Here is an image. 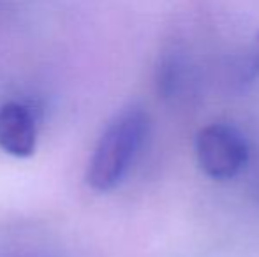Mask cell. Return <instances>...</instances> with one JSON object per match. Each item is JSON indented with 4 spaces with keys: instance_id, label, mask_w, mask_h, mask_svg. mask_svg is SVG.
Returning <instances> with one entry per match:
<instances>
[{
    "instance_id": "obj_1",
    "label": "cell",
    "mask_w": 259,
    "mask_h": 257,
    "mask_svg": "<svg viewBox=\"0 0 259 257\" xmlns=\"http://www.w3.org/2000/svg\"><path fill=\"white\" fill-rule=\"evenodd\" d=\"M148 125V113L141 106H127L111 118L87 166V185L94 192H109L123 182L147 139Z\"/></svg>"
},
{
    "instance_id": "obj_2",
    "label": "cell",
    "mask_w": 259,
    "mask_h": 257,
    "mask_svg": "<svg viewBox=\"0 0 259 257\" xmlns=\"http://www.w3.org/2000/svg\"><path fill=\"white\" fill-rule=\"evenodd\" d=\"M196 155L203 173L213 180L236 176L249 159L243 136L226 124H210L196 137Z\"/></svg>"
},
{
    "instance_id": "obj_3",
    "label": "cell",
    "mask_w": 259,
    "mask_h": 257,
    "mask_svg": "<svg viewBox=\"0 0 259 257\" xmlns=\"http://www.w3.org/2000/svg\"><path fill=\"white\" fill-rule=\"evenodd\" d=\"M198 67L189 52L175 42L162 49L155 65L157 95L166 102H178L194 95L198 90Z\"/></svg>"
},
{
    "instance_id": "obj_4",
    "label": "cell",
    "mask_w": 259,
    "mask_h": 257,
    "mask_svg": "<svg viewBox=\"0 0 259 257\" xmlns=\"http://www.w3.org/2000/svg\"><path fill=\"white\" fill-rule=\"evenodd\" d=\"M37 146V110L23 100L0 106V150L18 159H28Z\"/></svg>"
},
{
    "instance_id": "obj_5",
    "label": "cell",
    "mask_w": 259,
    "mask_h": 257,
    "mask_svg": "<svg viewBox=\"0 0 259 257\" xmlns=\"http://www.w3.org/2000/svg\"><path fill=\"white\" fill-rule=\"evenodd\" d=\"M224 86L231 92H243L247 90L259 76V52L257 48L252 52L240 53L231 57L224 64L221 72Z\"/></svg>"
},
{
    "instance_id": "obj_6",
    "label": "cell",
    "mask_w": 259,
    "mask_h": 257,
    "mask_svg": "<svg viewBox=\"0 0 259 257\" xmlns=\"http://www.w3.org/2000/svg\"><path fill=\"white\" fill-rule=\"evenodd\" d=\"M257 52H259V35H257Z\"/></svg>"
}]
</instances>
